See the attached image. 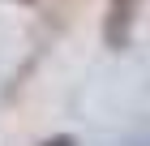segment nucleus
<instances>
[{
    "label": "nucleus",
    "instance_id": "1",
    "mask_svg": "<svg viewBox=\"0 0 150 146\" xmlns=\"http://www.w3.org/2000/svg\"><path fill=\"white\" fill-rule=\"evenodd\" d=\"M137 4L142 0H107V17H103V39L107 47H129V34H133V22H137Z\"/></svg>",
    "mask_w": 150,
    "mask_h": 146
},
{
    "label": "nucleus",
    "instance_id": "2",
    "mask_svg": "<svg viewBox=\"0 0 150 146\" xmlns=\"http://www.w3.org/2000/svg\"><path fill=\"white\" fill-rule=\"evenodd\" d=\"M39 146H77V137L73 133H56V137H47V142H39Z\"/></svg>",
    "mask_w": 150,
    "mask_h": 146
},
{
    "label": "nucleus",
    "instance_id": "3",
    "mask_svg": "<svg viewBox=\"0 0 150 146\" xmlns=\"http://www.w3.org/2000/svg\"><path fill=\"white\" fill-rule=\"evenodd\" d=\"M17 4H30V0H17Z\"/></svg>",
    "mask_w": 150,
    "mask_h": 146
}]
</instances>
